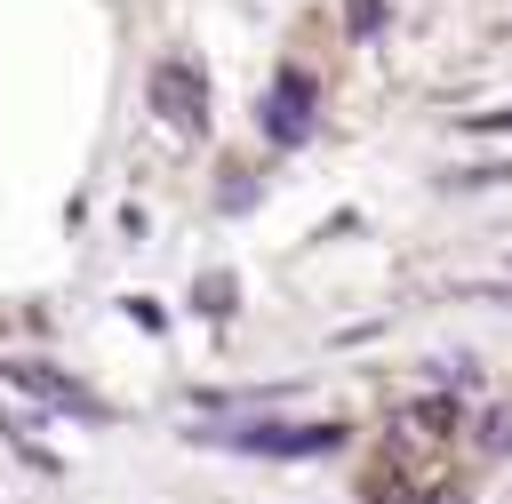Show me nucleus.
<instances>
[{
	"mask_svg": "<svg viewBox=\"0 0 512 504\" xmlns=\"http://www.w3.org/2000/svg\"><path fill=\"white\" fill-rule=\"evenodd\" d=\"M200 440H216L232 456H336L344 424H208Z\"/></svg>",
	"mask_w": 512,
	"mask_h": 504,
	"instance_id": "obj_1",
	"label": "nucleus"
},
{
	"mask_svg": "<svg viewBox=\"0 0 512 504\" xmlns=\"http://www.w3.org/2000/svg\"><path fill=\"white\" fill-rule=\"evenodd\" d=\"M128 320H136V328H168V312H160L152 296H128Z\"/></svg>",
	"mask_w": 512,
	"mask_h": 504,
	"instance_id": "obj_9",
	"label": "nucleus"
},
{
	"mask_svg": "<svg viewBox=\"0 0 512 504\" xmlns=\"http://www.w3.org/2000/svg\"><path fill=\"white\" fill-rule=\"evenodd\" d=\"M488 184H512V160H480V168H456L448 192H488Z\"/></svg>",
	"mask_w": 512,
	"mask_h": 504,
	"instance_id": "obj_6",
	"label": "nucleus"
},
{
	"mask_svg": "<svg viewBox=\"0 0 512 504\" xmlns=\"http://www.w3.org/2000/svg\"><path fill=\"white\" fill-rule=\"evenodd\" d=\"M464 128H472V136H512V104H496V112H472Z\"/></svg>",
	"mask_w": 512,
	"mask_h": 504,
	"instance_id": "obj_8",
	"label": "nucleus"
},
{
	"mask_svg": "<svg viewBox=\"0 0 512 504\" xmlns=\"http://www.w3.org/2000/svg\"><path fill=\"white\" fill-rule=\"evenodd\" d=\"M456 400H416V408H400V432H456Z\"/></svg>",
	"mask_w": 512,
	"mask_h": 504,
	"instance_id": "obj_5",
	"label": "nucleus"
},
{
	"mask_svg": "<svg viewBox=\"0 0 512 504\" xmlns=\"http://www.w3.org/2000/svg\"><path fill=\"white\" fill-rule=\"evenodd\" d=\"M152 112L176 128V136H208V80L200 64H152Z\"/></svg>",
	"mask_w": 512,
	"mask_h": 504,
	"instance_id": "obj_3",
	"label": "nucleus"
},
{
	"mask_svg": "<svg viewBox=\"0 0 512 504\" xmlns=\"http://www.w3.org/2000/svg\"><path fill=\"white\" fill-rule=\"evenodd\" d=\"M0 376H8L16 392H40V400H48V408H64V416H104V408H96V400H88V392H80L72 376H56L48 360H8Z\"/></svg>",
	"mask_w": 512,
	"mask_h": 504,
	"instance_id": "obj_4",
	"label": "nucleus"
},
{
	"mask_svg": "<svg viewBox=\"0 0 512 504\" xmlns=\"http://www.w3.org/2000/svg\"><path fill=\"white\" fill-rule=\"evenodd\" d=\"M480 296H496V304H512V280H496V288H480Z\"/></svg>",
	"mask_w": 512,
	"mask_h": 504,
	"instance_id": "obj_11",
	"label": "nucleus"
},
{
	"mask_svg": "<svg viewBox=\"0 0 512 504\" xmlns=\"http://www.w3.org/2000/svg\"><path fill=\"white\" fill-rule=\"evenodd\" d=\"M344 32H352V40H376V32H384V0H352Z\"/></svg>",
	"mask_w": 512,
	"mask_h": 504,
	"instance_id": "obj_7",
	"label": "nucleus"
},
{
	"mask_svg": "<svg viewBox=\"0 0 512 504\" xmlns=\"http://www.w3.org/2000/svg\"><path fill=\"white\" fill-rule=\"evenodd\" d=\"M312 112H320V80H312L304 64H288V72L264 88V104H256L264 144H304V136H312Z\"/></svg>",
	"mask_w": 512,
	"mask_h": 504,
	"instance_id": "obj_2",
	"label": "nucleus"
},
{
	"mask_svg": "<svg viewBox=\"0 0 512 504\" xmlns=\"http://www.w3.org/2000/svg\"><path fill=\"white\" fill-rule=\"evenodd\" d=\"M416 504H464V496H456V488H432V496H416Z\"/></svg>",
	"mask_w": 512,
	"mask_h": 504,
	"instance_id": "obj_10",
	"label": "nucleus"
}]
</instances>
